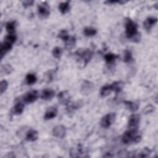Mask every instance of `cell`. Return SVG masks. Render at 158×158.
<instances>
[{"mask_svg":"<svg viewBox=\"0 0 158 158\" xmlns=\"http://www.w3.org/2000/svg\"><path fill=\"white\" fill-rule=\"evenodd\" d=\"M59 102L62 105H68L71 103V97L68 91H62L58 95Z\"/></svg>","mask_w":158,"mask_h":158,"instance_id":"ba28073f","label":"cell"},{"mask_svg":"<svg viewBox=\"0 0 158 158\" xmlns=\"http://www.w3.org/2000/svg\"><path fill=\"white\" fill-rule=\"evenodd\" d=\"M140 122V116L137 114H132L128 122V127L129 129L133 130H138V127Z\"/></svg>","mask_w":158,"mask_h":158,"instance_id":"277c9868","label":"cell"},{"mask_svg":"<svg viewBox=\"0 0 158 158\" xmlns=\"http://www.w3.org/2000/svg\"><path fill=\"white\" fill-rule=\"evenodd\" d=\"M16 22L14 21L8 22L6 24V29L7 32L9 33H15L16 30Z\"/></svg>","mask_w":158,"mask_h":158,"instance_id":"603a6c76","label":"cell"},{"mask_svg":"<svg viewBox=\"0 0 158 158\" xmlns=\"http://www.w3.org/2000/svg\"><path fill=\"white\" fill-rule=\"evenodd\" d=\"M34 2L33 1H25L22 2V5H23L24 7L25 8H28L29 6H32V5L33 4Z\"/></svg>","mask_w":158,"mask_h":158,"instance_id":"d590c367","label":"cell"},{"mask_svg":"<svg viewBox=\"0 0 158 158\" xmlns=\"http://www.w3.org/2000/svg\"><path fill=\"white\" fill-rule=\"evenodd\" d=\"M8 83L6 80H3L1 82V85H0V92H1V94H3L4 92H5L8 88Z\"/></svg>","mask_w":158,"mask_h":158,"instance_id":"d6a6232c","label":"cell"},{"mask_svg":"<svg viewBox=\"0 0 158 158\" xmlns=\"http://www.w3.org/2000/svg\"><path fill=\"white\" fill-rule=\"evenodd\" d=\"M58 37L60 38L61 39H62L64 41H66L67 40L69 39V38L70 37L68 32H67V31L66 30H62L59 35H58Z\"/></svg>","mask_w":158,"mask_h":158,"instance_id":"f546056e","label":"cell"},{"mask_svg":"<svg viewBox=\"0 0 158 158\" xmlns=\"http://www.w3.org/2000/svg\"><path fill=\"white\" fill-rule=\"evenodd\" d=\"M59 9L61 14H65L68 12L70 10V2H65L61 3L59 5Z\"/></svg>","mask_w":158,"mask_h":158,"instance_id":"ffe728a7","label":"cell"},{"mask_svg":"<svg viewBox=\"0 0 158 158\" xmlns=\"http://www.w3.org/2000/svg\"><path fill=\"white\" fill-rule=\"evenodd\" d=\"M26 80L27 85H32L37 82V78L34 74H28L26 77Z\"/></svg>","mask_w":158,"mask_h":158,"instance_id":"7402d4cb","label":"cell"},{"mask_svg":"<svg viewBox=\"0 0 158 158\" xmlns=\"http://www.w3.org/2000/svg\"><path fill=\"white\" fill-rule=\"evenodd\" d=\"M157 19L154 17H149L144 22V27L146 30H149L157 23Z\"/></svg>","mask_w":158,"mask_h":158,"instance_id":"5bb4252c","label":"cell"},{"mask_svg":"<svg viewBox=\"0 0 158 158\" xmlns=\"http://www.w3.org/2000/svg\"><path fill=\"white\" fill-rule=\"evenodd\" d=\"M54 95L55 92L51 88H46L44 89L42 91L41 98L43 100L49 101L51 100L54 97Z\"/></svg>","mask_w":158,"mask_h":158,"instance_id":"8fae6325","label":"cell"},{"mask_svg":"<svg viewBox=\"0 0 158 158\" xmlns=\"http://www.w3.org/2000/svg\"><path fill=\"white\" fill-rule=\"evenodd\" d=\"M83 105V103L81 101H77L73 103H70L67 107H66V111L68 113H71V112H74L76 110L80 108Z\"/></svg>","mask_w":158,"mask_h":158,"instance_id":"4fadbf2b","label":"cell"},{"mask_svg":"<svg viewBox=\"0 0 158 158\" xmlns=\"http://www.w3.org/2000/svg\"><path fill=\"white\" fill-rule=\"evenodd\" d=\"M46 76H47V80H48V82H50L52 79H53V73L51 71H49L47 74H46Z\"/></svg>","mask_w":158,"mask_h":158,"instance_id":"8d00e7d4","label":"cell"},{"mask_svg":"<svg viewBox=\"0 0 158 158\" xmlns=\"http://www.w3.org/2000/svg\"><path fill=\"white\" fill-rule=\"evenodd\" d=\"M127 2L125 1H115V0H112V1H107L105 2V3L107 4H115V3H119V4H124L125 3Z\"/></svg>","mask_w":158,"mask_h":158,"instance_id":"e575fe53","label":"cell"},{"mask_svg":"<svg viewBox=\"0 0 158 158\" xmlns=\"http://www.w3.org/2000/svg\"><path fill=\"white\" fill-rule=\"evenodd\" d=\"M65 47L67 49L71 50L75 46V38L74 37H70L69 39L65 42Z\"/></svg>","mask_w":158,"mask_h":158,"instance_id":"484cf974","label":"cell"},{"mask_svg":"<svg viewBox=\"0 0 158 158\" xmlns=\"http://www.w3.org/2000/svg\"><path fill=\"white\" fill-rule=\"evenodd\" d=\"M133 60L132 54L130 50H126L124 51V61L127 63L130 62Z\"/></svg>","mask_w":158,"mask_h":158,"instance_id":"f1b7e54d","label":"cell"},{"mask_svg":"<svg viewBox=\"0 0 158 158\" xmlns=\"http://www.w3.org/2000/svg\"><path fill=\"white\" fill-rule=\"evenodd\" d=\"M38 138V133L37 130L31 129L27 132L26 135V140L28 142H35Z\"/></svg>","mask_w":158,"mask_h":158,"instance_id":"2e32d148","label":"cell"},{"mask_svg":"<svg viewBox=\"0 0 158 158\" xmlns=\"http://www.w3.org/2000/svg\"><path fill=\"white\" fill-rule=\"evenodd\" d=\"M95 86L91 82L85 80L81 86V93L83 95H89L91 94L94 90Z\"/></svg>","mask_w":158,"mask_h":158,"instance_id":"5b68a950","label":"cell"},{"mask_svg":"<svg viewBox=\"0 0 158 158\" xmlns=\"http://www.w3.org/2000/svg\"><path fill=\"white\" fill-rule=\"evenodd\" d=\"M124 104L127 108L129 109L130 111L135 112L138 110L139 108V104L137 102L134 101H124Z\"/></svg>","mask_w":158,"mask_h":158,"instance_id":"d6986e66","label":"cell"},{"mask_svg":"<svg viewBox=\"0 0 158 158\" xmlns=\"http://www.w3.org/2000/svg\"><path fill=\"white\" fill-rule=\"evenodd\" d=\"M16 39H17V37L15 33H9L6 37L5 40L11 43V44H13L14 43L16 42Z\"/></svg>","mask_w":158,"mask_h":158,"instance_id":"1f68e13d","label":"cell"},{"mask_svg":"<svg viewBox=\"0 0 158 158\" xmlns=\"http://www.w3.org/2000/svg\"><path fill=\"white\" fill-rule=\"evenodd\" d=\"M38 97V93L37 90H32L24 96L23 100L26 103H32L37 100Z\"/></svg>","mask_w":158,"mask_h":158,"instance_id":"9c48e42d","label":"cell"},{"mask_svg":"<svg viewBox=\"0 0 158 158\" xmlns=\"http://www.w3.org/2000/svg\"><path fill=\"white\" fill-rule=\"evenodd\" d=\"M104 58L107 63L111 64L112 62H113L116 59V58H118V56L113 53H107L104 55Z\"/></svg>","mask_w":158,"mask_h":158,"instance_id":"d4e9b609","label":"cell"},{"mask_svg":"<svg viewBox=\"0 0 158 158\" xmlns=\"http://www.w3.org/2000/svg\"><path fill=\"white\" fill-rule=\"evenodd\" d=\"M116 114L114 112H111L104 116L101 120L100 125L103 128H107L113 124L116 120Z\"/></svg>","mask_w":158,"mask_h":158,"instance_id":"3957f363","label":"cell"},{"mask_svg":"<svg viewBox=\"0 0 158 158\" xmlns=\"http://www.w3.org/2000/svg\"><path fill=\"white\" fill-rule=\"evenodd\" d=\"M12 71H13V67L9 64H6L2 66V73L6 75H9L11 74Z\"/></svg>","mask_w":158,"mask_h":158,"instance_id":"83f0119b","label":"cell"},{"mask_svg":"<svg viewBox=\"0 0 158 158\" xmlns=\"http://www.w3.org/2000/svg\"><path fill=\"white\" fill-rule=\"evenodd\" d=\"M151 153V150L148 148H143L142 151H140L137 155L135 156V157H146L149 156V155Z\"/></svg>","mask_w":158,"mask_h":158,"instance_id":"4316f807","label":"cell"},{"mask_svg":"<svg viewBox=\"0 0 158 158\" xmlns=\"http://www.w3.org/2000/svg\"><path fill=\"white\" fill-rule=\"evenodd\" d=\"M38 12L40 17L47 18L50 14V7L47 2H43L38 6Z\"/></svg>","mask_w":158,"mask_h":158,"instance_id":"8992f818","label":"cell"},{"mask_svg":"<svg viewBox=\"0 0 158 158\" xmlns=\"http://www.w3.org/2000/svg\"><path fill=\"white\" fill-rule=\"evenodd\" d=\"M24 109V104L22 103H17L12 108V112L14 115H20L23 112Z\"/></svg>","mask_w":158,"mask_h":158,"instance_id":"ac0fdd59","label":"cell"},{"mask_svg":"<svg viewBox=\"0 0 158 158\" xmlns=\"http://www.w3.org/2000/svg\"><path fill=\"white\" fill-rule=\"evenodd\" d=\"M142 137L138 133V130L129 129L124 133L122 141L124 144H130L131 143H139L140 142Z\"/></svg>","mask_w":158,"mask_h":158,"instance_id":"7a4b0ae2","label":"cell"},{"mask_svg":"<svg viewBox=\"0 0 158 158\" xmlns=\"http://www.w3.org/2000/svg\"><path fill=\"white\" fill-rule=\"evenodd\" d=\"M77 55H79L85 64H86L89 61L92 59L93 57V51L90 49H85L82 51H77L76 52Z\"/></svg>","mask_w":158,"mask_h":158,"instance_id":"52a82bcc","label":"cell"},{"mask_svg":"<svg viewBox=\"0 0 158 158\" xmlns=\"http://www.w3.org/2000/svg\"><path fill=\"white\" fill-rule=\"evenodd\" d=\"M112 92H114L116 93H120L123 88L124 87V83L122 81H116L110 85Z\"/></svg>","mask_w":158,"mask_h":158,"instance_id":"9a60e30c","label":"cell"},{"mask_svg":"<svg viewBox=\"0 0 158 158\" xmlns=\"http://www.w3.org/2000/svg\"><path fill=\"white\" fill-rule=\"evenodd\" d=\"M12 47V44L11 43L7 41H4L3 43L2 44V47H1V55H2V58H3V56L9 51L11 50Z\"/></svg>","mask_w":158,"mask_h":158,"instance_id":"e0dca14e","label":"cell"},{"mask_svg":"<svg viewBox=\"0 0 158 158\" xmlns=\"http://www.w3.org/2000/svg\"><path fill=\"white\" fill-rule=\"evenodd\" d=\"M83 33L86 37H93L97 33V30L92 27H86L83 30Z\"/></svg>","mask_w":158,"mask_h":158,"instance_id":"cb8c5ba5","label":"cell"},{"mask_svg":"<svg viewBox=\"0 0 158 158\" xmlns=\"http://www.w3.org/2000/svg\"><path fill=\"white\" fill-rule=\"evenodd\" d=\"M112 90L111 88L110 85H106L104 86H103L101 89V92H100V95L101 97H106L108 95H109L111 94V93L112 92Z\"/></svg>","mask_w":158,"mask_h":158,"instance_id":"44dd1931","label":"cell"},{"mask_svg":"<svg viewBox=\"0 0 158 158\" xmlns=\"http://www.w3.org/2000/svg\"><path fill=\"white\" fill-rule=\"evenodd\" d=\"M66 133V130L64 126L58 125L54 127L53 129V134L54 137L59 139H63Z\"/></svg>","mask_w":158,"mask_h":158,"instance_id":"30bf717a","label":"cell"},{"mask_svg":"<svg viewBox=\"0 0 158 158\" xmlns=\"http://www.w3.org/2000/svg\"><path fill=\"white\" fill-rule=\"evenodd\" d=\"M58 114V109L56 107L53 106L50 107L45 112L44 119L45 120H50L54 118Z\"/></svg>","mask_w":158,"mask_h":158,"instance_id":"7c38bea8","label":"cell"},{"mask_svg":"<svg viewBox=\"0 0 158 158\" xmlns=\"http://www.w3.org/2000/svg\"><path fill=\"white\" fill-rule=\"evenodd\" d=\"M154 109V106H153L152 105H148L146 107H145V109H144V112L145 114H149V113H151V112H152Z\"/></svg>","mask_w":158,"mask_h":158,"instance_id":"836d02e7","label":"cell"},{"mask_svg":"<svg viewBox=\"0 0 158 158\" xmlns=\"http://www.w3.org/2000/svg\"><path fill=\"white\" fill-rule=\"evenodd\" d=\"M62 49L59 47H55L53 50V56L56 58V59H59L62 55Z\"/></svg>","mask_w":158,"mask_h":158,"instance_id":"4dcf8cb0","label":"cell"},{"mask_svg":"<svg viewBox=\"0 0 158 158\" xmlns=\"http://www.w3.org/2000/svg\"><path fill=\"white\" fill-rule=\"evenodd\" d=\"M125 27L127 37L134 42H139L140 40V34L138 32L137 25L132 20L127 18L125 20Z\"/></svg>","mask_w":158,"mask_h":158,"instance_id":"6da1fadb","label":"cell"}]
</instances>
